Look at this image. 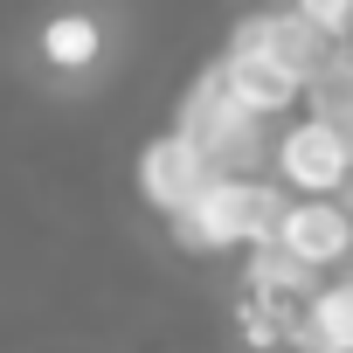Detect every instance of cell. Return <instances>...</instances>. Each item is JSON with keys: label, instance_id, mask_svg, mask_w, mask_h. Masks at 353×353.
I'll use <instances>...</instances> for the list:
<instances>
[{"label": "cell", "instance_id": "cell-1", "mask_svg": "<svg viewBox=\"0 0 353 353\" xmlns=\"http://www.w3.org/2000/svg\"><path fill=\"white\" fill-rule=\"evenodd\" d=\"M284 188L263 181V173H215L201 188V201L188 215H173V243L188 250H256L277 236V215H284Z\"/></svg>", "mask_w": 353, "mask_h": 353}, {"label": "cell", "instance_id": "cell-2", "mask_svg": "<svg viewBox=\"0 0 353 353\" xmlns=\"http://www.w3.org/2000/svg\"><path fill=\"white\" fill-rule=\"evenodd\" d=\"M173 132H181L208 173H256V159H270V139L250 111L229 104V90L215 83V70L194 77V90L181 97V111H173Z\"/></svg>", "mask_w": 353, "mask_h": 353}, {"label": "cell", "instance_id": "cell-3", "mask_svg": "<svg viewBox=\"0 0 353 353\" xmlns=\"http://www.w3.org/2000/svg\"><path fill=\"white\" fill-rule=\"evenodd\" d=\"M270 166H277V188L284 194L325 201V194H346V181H353V139L339 132V118L298 111L270 139Z\"/></svg>", "mask_w": 353, "mask_h": 353}, {"label": "cell", "instance_id": "cell-4", "mask_svg": "<svg viewBox=\"0 0 353 353\" xmlns=\"http://www.w3.org/2000/svg\"><path fill=\"white\" fill-rule=\"evenodd\" d=\"M236 49H256V56H270L277 70H291L298 83H305V97L346 63V42H332L325 28H312L298 8H270V14H250L236 35H229Z\"/></svg>", "mask_w": 353, "mask_h": 353}, {"label": "cell", "instance_id": "cell-5", "mask_svg": "<svg viewBox=\"0 0 353 353\" xmlns=\"http://www.w3.org/2000/svg\"><path fill=\"white\" fill-rule=\"evenodd\" d=\"M270 243H277L291 263H305L312 277H325V270L353 263V208H346L339 194H325V201L291 194L284 215H277V236H270Z\"/></svg>", "mask_w": 353, "mask_h": 353}, {"label": "cell", "instance_id": "cell-6", "mask_svg": "<svg viewBox=\"0 0 353 353\" xmlns=\"http://www.w3.org/2000/svg\"><path fill=\"white\" fill-rule=\"evenodd\" d=\"M215 70V83L229 90V104L236 111H250L256 125H277V118H298V104H305V83L291 77V70H277L270 56H256V49H222V63H208Z\"/></svg>", "mask_w": 353, "mask_h": 353}, {"label": "cell", "instance_id": "cell-7", "mask_svg": "<svg viewBox=\"0 0 353 353\" xmlns=\"http://www.w3.org/2000/svg\"><path fill=\"white\" fill-rule=\"evenodd\" d=\"M215 181V173L201 166V152L181 139V132H159V139H145V152H139V194L173 222V215H188L194 201H201V188Z\"/></svg>", "mask_w": 353, "mask_h": 353}, {"label": "cell", "instance_id": "cell-8", "mask_svg": "<svg viewBox=\"0 0 353 353\" xmlns=\"http://www.w3.org/2000/svg\"><path fill=\"white\" fill-rule=\"evenodd\" d=\"M291 346L298 353H353V277H325L305 298V312L291 325Z\"/></svg>", "mask_w": 353, "mask_h": 353}, {"label": "cell", "instance_id": "cell-9", "mask_svg": "<svg viewBox=\"0 0 353 353\" xmlns=\"http://www.w3.org/2000/svg\"><path fill=\"white\" fill-rule=\"evenodd\" d=\"M97 49H104V35H97L90 14H56V21L42 28V63H49V70H90Z\"/></svg>", "mask_w": 353, "mask_h": 353}, {"label": "cell", "instance_id": "cell-10", "mask_svg": "<svg viewBox=\"0 0 353 353\" xmlns=\"http://www.w3.org/2000/svg\"><path fill=\"white\" fill-rule=\"evenodd\" d=\"M291 8H298L312 28H325L332 42H353V0H291Z\"/></svg>", "mask_w": 353, "mask_h": 353}, {"label": "cell", "instance_id": "cell-11", "mask_svg": "<svg viewBox=\"0 0 353 353\" xmlns=\"http://www.w3.org/2000/svg\"><path fill=\"white\" fill-rule=\"evenodd\" d=\"M346 83H353V42H346Z\"/></svg>", "mask_w": 353, "mask_h": 353}]
</instances>
